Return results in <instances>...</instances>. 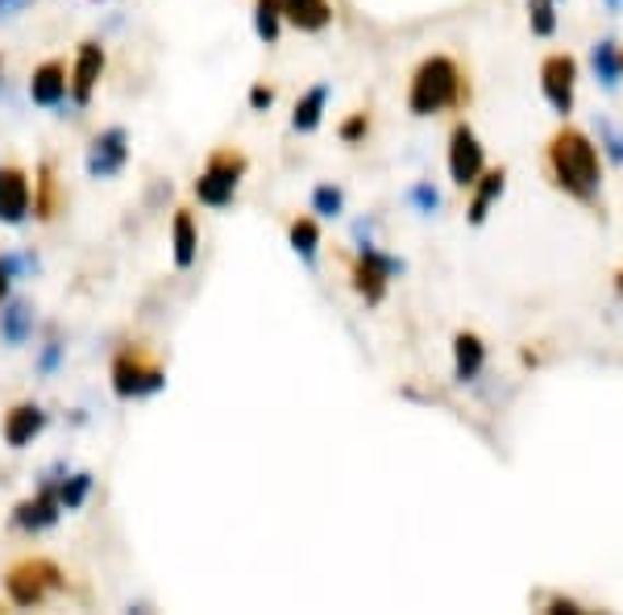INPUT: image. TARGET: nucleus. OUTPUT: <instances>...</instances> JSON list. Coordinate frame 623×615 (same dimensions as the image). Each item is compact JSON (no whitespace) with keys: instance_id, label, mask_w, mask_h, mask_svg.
Returning a JSON list of instances; mask_svg holds the SVG:
<instances>
[{"instance_id":"cd10ccee","label":"nucleus","mask_w":623,"mask_h":615,"mask_svg":"<svg viewBox=\"0 0 623 615\" xmlns=\"http://www.w3.org/2000/svg\"><path fill=\"white\" fill-rule=\"evenodd\" d=\"M38 187H42V196H38V217H55V171L50 166H42L38 171Z\"/></svg>"},{"instance_id":"f3484780","label":"nucleus","mask_w":623,"mask_h":615,"mask_svg":"<svg viewBox=\"0 0 623 615\" xmlns=\"http://www.w3.org/2000/svg\"><path fill=\"white\" fill-rule=\"evenodd\" d=\"M30 96L38 104H46V108L62 104V96H67V67L59 59L42 62L38 71H34V80H30Z\"/></svg>"},{"instance_id":"412c9836","label":"nucleus","mask_w":623,"mask_h":615,"mask_svg":"<svg viewBox=\"0 0 623 615\" xmlns=\"http://www.w3.org/2000/svg\"><path fill=\"white\" fill-rule=\"evenodd\" d=\"M287 237H291V250H295L304 263L316 258V250H320V225H316L312 217H295L287 229Z\"/></svg>"},{"instance_id":"c85d7f7f","label":"nucleus","mask_w":623,"mask_h":615,"mask_svg":"<svg viewBox=\"0 0 623 615\" xmlns=\"http://www.w3.org/2000/svg\"><path fill=\"white\" fill-rule=\"evenodd\" d=\"M599 134H602V146H607V154H611V163L623 166V134L611 121H599Z\"/></svg>"},{"instance_id":"dca6fc26","label":"nucleus","mask_w":623,"mask_h":615,"mask_svg":"<svg viewBox=\"0 0 623 615\" xmlns=\"http://www.w3.org/2000/svg\"><path fill=\"white\" fill-rule=\"evenodd\" d=\"M279 4H283V21H291L295 30H304V34L329 30V21H332L329 0H279Z\"/></svg>"},{"instance_id":"4be33fe9","label":"nucleus","mask_w":623,"mask_h":615,"mask_svg":"<svg viewBox=\"0 0 623 615\" xmlns=\"http://www.w3.org/2000/svg\"><path fill=\"white\" fill-rule=\"evenodd\" d=\"M279 25H283V4L279 0H254V30L262 42H279Z\"/></svg>"},{"instance_id":"9d476101","label":"nucleus","mask_w":623,"mask_h":615,"mask_svg":"<svg viewBox=\"0 0 623 615\" xmlns=\"http://www.w3.org/2000/svg\"><path fill=\"white\" fill-rule=\"evenodd\" d=\"M30 212V179L17 166H0V221L21 225Z\"/></svg>"},{"instance_id":"9b49d317","label":"nucleus","mask_w":623,"mask_h":615,"mask_svg":"<svg viewBox=\"0 0 623 615\" xmlns=\"http://www.w3.org/2000/svg\"><path fill=\"white\" fill-rule=\"evenodd\" d=\"M507 192V166H486L482 175H478V184L470 187V225H482L486 217H491V208L495 200Z\"/></svg>"},{"instance_id":"473e14b6","label":"nucleus","mask_w":623,"mask_h":615,"mask_svg":"<svg viewBox=\"0 0 623 615\" xmlns=\"http://www.w3.org/2000/svg\"><path fill=\"white\" fill-rule=\"evenodd\" d=\"M4 295H9V263H0V304H4Z\"/></svg>"},{"instance_id":"72a5a7b5","label":"nucleus","mask_w":623,"mask_h":615,"mask_svg":"<svg viewBox=\"0 0 623 615\" xmlns=\"http://www.w3.org/2000/svg\"><path fill=\"white\" fill-rule=\"evenodd\" d=\"M615 295H623V267L615 270Z\"/></svg>"},{"instance_id":"f03ea898","label":"nucleus","mask_w":623,"mask_h":615,"mask_svg":"<svg viewBox=\"0 0 623 615\" xmlns=\"http://www.w3.org/2000/svg\"><path fill=\"white\" fill-rule=\"evenodd\" d=\"M470 101V80L461 71V62L449 55H428L412 71L408 83V108L412 117H436V113H454Z\"/></svg>"},{"instance_id":"f704fd0d","label":"nucleus","mask_w":623,"mask_h":615,"mask_svg":"<svg viewBox=\"0 0 623 615\" xmlns=\"http://www.w3.org/2000/svg\"><path fill=\"white\" fill-rule=\"evenodd\" d=\"M607 9H611V13H620V9H623V0H607Z\"/></svg>"},{"instance_id":"b1692460","label":"nucleus","mask_w":623,"mask_h":615,"mask_svg":"<svg viewBox=\"0 0 623 615\" xmlns=\"http://www.w3.org/2000/svg\"><path fill=\"white\" fill-rule=\"evenodd\" d=\"M345 208V192L332 184H320L312 192V212H320V217H337Z\"/></svg>"},{"instance_id":"f8f14e48","label":"nucleus","mask_w":623,"mask_h":615,"mask_svg":"<svg viewBox=\"0 0 623 615\" xmlns=\"http://www.w3.org/2000/svg\"><path fill=\"white\" fill-rule=\"evenodd\" d=\"M101 76H104V50L96 46V42H83L80 59H75V71H71V96H75V104L92 101V92H96Z\"/></svg>"},{"instance_id":"0eeeda50","label":"nucleus","mask_w":623,"mask_h":615,"mask_svg":"<svg viewBox=\"0 0 623 615\" xmlns=\"http://www.w3.org/2000/svg\"><path fill=\"white\" fill-rule=\"evenodd\" d=\"M403 270V263H395V258H387V254H378V250L366 242L362 246V254H357V263H353V291L366 300V304H383L387 300V288H391V279Z\"/></svg>"},{"instance_id":"4468645a","label":"nucleus","mask_w":623,"mask_h":615,"mask_svg":"<svg viewBox=\"0 0 623 615\" xmlns=\"http://www.w3.org/2000/svg\"><path fill=\"white\" fill-rule=\"evenodd\" d=\"M482 367H486V341L470 328H461L454 337V379L457 383H474Z\"/></svg>"},{"instance_id":"a878e982","label":"nucleus","mask_w":623,"mask_h":615,"mask_svg":"<svg viewBox=\"0 0 623 615\" xmlns=\"http://www.w3.org/2000/svg\"><path fill=\"white\" fill-rule=\"evenodd\" d=\"M87 487H92V474H75V478H67V483L59 487L62 508H80L83 495H87Z\"/></svg>"},{"instance_id":"c756f323","label":"nucleus","mask_w":623,"mask_h":615,"mask_svg":"<svg viewBox=\"0 0 623 615\" xmlns=\"http://www.w3.org/2000/svg\"><path fill=\"white\" fill-rule=\"evenodd\" d=\"M544 612H553V615H565V612L581 615L586 607H581L578 599H569V595H549V599H544Z\"/></svg>"},{"instance_id":"ddd939ff","label":"nucleus","mask_w":623,"mask_h":615,"mask_svg":"<svg viewBox=\"0 0 623 615\" xmlns=\"http://www.w3.org/2000/svg\"><path fill=\"white\" fill-rule=\"evenodd\" d=\"M59 508H62L59 491H55V487H46V491H38L34 499L17 503L13 520H17V529H25V533H42V529H50V524L59 520Z\"/></svg>"},{"instance_id":"423d86ee","label":"nucleus","mask_w":623,"mask_h":615,"mask_svg":"<svg viewBox=\"0 0 623 615\" xmlns=\"http://www.w3.org/2000/svg\"><path fill=\"white\" fill-rule=\"evenodd\" d=\"M482 171H486V146L474 134V125L457 121L449 129V179H454V187L470 192Z\"/></svg>"},{"instance_id":"6ab92c4d","label":"nucleus","mask_w":623,"mask_h":615,"mask_svg":"<svg viewBox=\"0 0 623 615\" xmlns=\"http://www.w3.org/2000/svg\"><path fill=\"white\" fill-rule=\"evenodd\" d=\"M171 246H175V267L187 270L196 263V254H200V237H196V221H191V212L179 208L175 212V225H171Z\"/></svg>"},{"instance_id":"f257e3e1","label":"nucleus","mask_w":623,"mask_h":615,"mask_svg":"<svg viewBox=\"0 0 623 615\" xmlns=\"http://www.w3.org/2000/svg\"><path fill=\"white\" fill-rule=\"evenodd\" d=\"M544 175L574 205L595 208L602 196V154L578 125H561L544 146Z\"/></svg>"},{"instance_id":"39448f33","label":"nucleus","mask_w":623,"mask_h":615,"mask_svg":"<svg viewBox=\"0 0 623 615\" xmlns=\"http://www.w3.org/2000/svg\"><path fill=\"white\" fill-rule=\"evenodd\" d=\"M540 96L549 101V108L557 117H569L574 104H578V59L565 55V50H553L540 59Z\"/></svg>"},{"instance_id":"7ed1b4c3","label":"nucleus","mask_w":623,"mask_h":615,"mask_svg":"<svg viewBox=\"0 0 623 615\" xmlns=\"http://www.w3.org/2000/svg\"><path fill=\"white\" fill-rule=\"evenodd\" d=\"M246 154H237V150H216L208 166L200 171V179H196V196H200V205L208 208H228L233 205V196H237V184L246 179Z\"/></svg>"},{"instance_id":"1a4fd4ad","label":"nucleus","mask_w":623,"mask_h":615,"mask_svg":"<svg viewBox=\"0 0 623 615\" xmlns=\"http://www.w3.org/2000/svg\"><path fill=\"white\" fill-rule=\"evenodd\" d=\"M129 159V138H125V129H104L101 138L92 142L87 150V171L96 175V179H108V175H117Z\"/></svg>"},{"instance_id":"2eb2a0df","label":"nucleus","mask_w":623,"mask_h":615,"mask_svg":"<svg viewBox=\"0 0 623 615\" xmlns=\"http://www.w3.org/2000/svg\"><path fill=\"white\" fill-rule=\"evenodd\" d=\"M46 429V411L38 404H17V408L4 416V441L21 450V445H30L38 432Z\"/></svg>"},{"instance_id":"7c9ffc66","label":"nucleus","mask_w":623,"mask_h":615,"mask_svg":"<svg viewBox=\"0 0 623 615\" xmlns=\"http://www.w3.org/2000/svg\"><path fill=\"white\" fill-rule=\"evenodd\" d=\"M412 200L420 205V212H436V208H440V196L433 192V184H415Z\"/></svg>"},{"instance_id":"2f4dec72","label":"nucleus","mask_w":623,"mask_h":615,"mask_svg":"<svg viewBox=\"0 0 623 615\" xmlns=\"http://www.w3.org/2000/svg\"><path fill=\"white\" fill-rule=\"evenodd\" d=\"M270 104H274V88H270V83H254V92H249V108H258V113H262V108H270Z\"/></svg>"},{"instance_id":"aec40b11","label":"nucleus","mask_w":623,"mask_h":615,"mask_svg":"<svg viewBox=\"0 0 623 615\" xmlns=\"http://www.w3.org/2000/svg\"><path fill=\"white\" fill-rule=\"evenodd\" d=\"M590 67H595V76L602 80V88H620V80H623L620 46H615L611 38L595 42V50H590Z\"/></svg>"},{"instance_id":"a211bd4d","label":"nucleus","mask_w":623,"mask_h":615,"mask_svg":"<svg viewBox=\"0 0 623 615\" xmlns=\"http://www.w3.org/2000/svg\"><path fill=\"white\" fill-rule=\"evenodd\" d=\"M325 104H329V88H325V83L308 88V92L295 101L291 129H295V134H316V129H320V121H325Z\"/></svg>"},{"instance_id":"6e6552de","label":"nucleus","mask_w":623,"mask_h":615,"mask_svg":"<svg viewBox=\"0 0 623 615\" xmlns=\"http://www.w3.org/2000/svg\"><path fill=\"white\" fill-rule=\"evenodd\" d=\"M166 374L150 358H142L138 349H125L117 353V362H113V391L121 395V399H142V395H154V391H163Z\"/></svg>"},{"instance_id":"c9c22d12","label":"nucleus","mask_w":623,"mask_h":615,"mask_svg":"<svg viewBox=\"0 0 623 615\" xmlns=\"http://www.w3.org/2000/svg\"><path fill=\"white\" fill-rule=\"evenodd\" d=\"M620 67H623V46H620Z\"/></svg>"},{"instance_id":"5701e85b","label":"nucleus","mask_w":623,"mask_h":615,"mask_svg":"<svg viewBox=\"0 0 623 615\" xmlns=\"http://www.w3.org/2000/svg\"><path fill=\"white\" fill-rule=\"evenodd\" d=\"M528 25L537 38L557 34V0H528Z\"/></svg>"},{"instance_id":"393cba45","label":"nucleus","mask_w":623,"mask_h":615,"mask_svg":"<svg viewBox=\"0 0 623 615\" xmlns=\"http://www.w3.org/2000/svg\"><path fill=\"white\" fill-rule=\"evenodd\" d=\"M337 134H341V142H345V146L362 142V138L371 134V113H366V108H357L350 121H341V129H337Z\"/></svg>"},{"instance_id":"bb28decb","label":"nucleus","mask_w":623,"mask_h":615,"mask_svg":"<svg viewBox=\"0 0 623 615\" xmlns=\"http://www.w3.org/2000/svg\"><path fill=\"white\" fill-rule=\"evenodd\" d=\"M25 321H30V308L25 304H13L9 312H4V337L17 346V341H25Z\"/></svg>"},{"instance_id":"20e7f679","label":"nucleus","mask_w":623,"mask_h":615,"mask_svg":"<svg viewBox=\"0 0 623 615\" xmlns=\"http://www.w3.org/2000/svg\"><path fill=\"white\" fill-rule=\"evenodd\" d=\"M62 587V570L55 561H46V557H30V561H21L9 570L4 578V591L9 599L17 603V607H38L46 603V595H55Z\"/></svg>"}]
</instances>
